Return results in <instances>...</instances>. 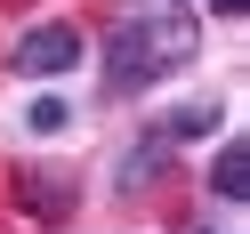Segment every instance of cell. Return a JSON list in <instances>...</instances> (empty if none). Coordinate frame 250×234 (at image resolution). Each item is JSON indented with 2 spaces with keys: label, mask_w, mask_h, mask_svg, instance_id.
<instances>
[{
  "label": "cell",
  "mask_w": 250,
  "mask_h": 234,
  "mask_svg": "<svg viewBox=\"0 0 250 234\" xmlns=\"http://www.w3.org/2000/svg\"><path fill=\"white\" fill-rule=\"evenodd\" d=\"M202 33L186 8H169V0H146V8H129V17L105 33V89L113 97H146V89H162L178 65H194Z\"/></svg>",
  "instance_id": "cell-1"
},
{
  "label": "cell",
  "mask_w": 250,
  "mask_h": 234,
  "mask_svg": "<svg viewBox=\"0 0 250 234\" xmlns=\"http://www.w3.org/2000/svg\"><path fill=\"white\" fill-rule=\"evenodd\" d=\"M73 65H81V33H73L65 17L17 33V49H8V73H24V81H57V73H73Z\"/></svg>",
  "instance_id": "cell-2"
},
{
  "label": "cell",
  "mask_w": 250,
  "mask_h": 234,
  "mask_svg": "<svg viewBox=\"0 0 250 234\" xmlns=\"http://www.w3.org/2000/svg\"><path fill=\"white\" fill-rule=\"evenodd\" d=\"M210 194H218V202H250V137H226V146H218Z\"/></svg>",
  "instance_id": "cell-3"
},
{
  "label": "cell",
  "mask_w": 250,
  "mask_h": 234,
  "mask_svg": "<svg viewBox=\"0 0 250 234\" xmlns=\"http://www.w3.org/2000/svg\"><path fill=\"white\" fill-rule=\"evenodd\" d=\"M218 113H226L218 97H194V105H178V113H162L153 129H162L169 146H194V137H210V129H218Z\"/></svg>",
  "instance_id": "cell-4"
},
{
  "label": "cell",
  "mask_w": 250,
  "mask_h": 234,
  "mask_svg": "<svg viewBox=\"0 0 250 234\" xmlns=\"http://www.w3.org/2000/svg\"><path fill=\"white\" fill-rule=\"evenodd\" d=\"M17 194H24V210H41V218H65V210H73V186H65V178H41V170H24Z\"/></svg>",
  "instance_id": "cell-5"
},
{
  "label": "cell",
  "mask_w": 250,
  "mask_h": 234,
  "mask_svg": "<svg viewBox=\"0 0 250 234\" xmlns=\"http://www.w3.org/2000/svg\"><path fill=\"white\" fill-rule=\"evenodd\" d=\"M24 129H33V137H57V129H73V105H65V97H33Z\"/></svg>",
  "instance_id": "cell-6"
},
{
  "label": "cell",
  "mask_w": 250,
  "mask_h": 234,
  "mask_svg": "<svg viewBox=\"0 0 250 234\" xmlns=\"http://www.w3.org/2000/svg\"><path fill=\"white\" fill-rule=\"evenodd\" d=\"M210 8H218V17H242V8H250V0H210Z\"/></svg>",
  "instance_id": "cell-7"
}]
</instances>
